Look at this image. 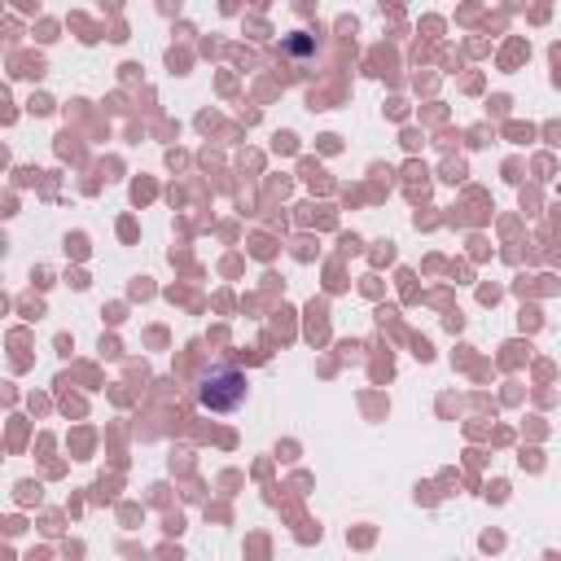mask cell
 I'll list each match as a JSON object with an SVG mask.
<instances>
[{"mask_svg": "<svg viewBox=\"0 0 561 561\" xmlns=\"http://www.w3.org/2000/svg\"><path fill=\"white\" fill-rule=\"evenodd\" d=\"M245 390H250L245 373H241L237 364H219V368H210V373L197 381V403H202L206 412H237V408L245 403Z\"/></svg>", "mask_w": 561, "mask_h": 561, "instance_id": "1", "label": "cell"}]
</instances>
